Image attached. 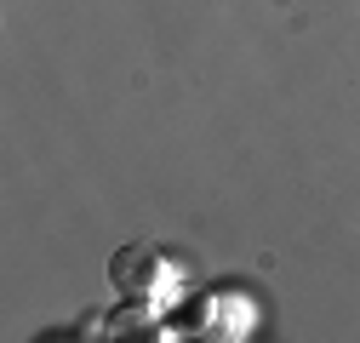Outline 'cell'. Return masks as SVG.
<instances>
[{"label":"cell","instance_id":"7a4b0ae2","mask_svg":"<svg viewBox=\"0 0 360 343\" xmlns=\"http://www.w3.org/2000/svg\"><path fill=\"white\" fill-rule=\"evenodd\" d=\"M195 326H200L206 337H246V326H252V304H246V297H229V292L200 297Z\"/></svg>","mask_w":360,"mask_h":343},{"label":"cell","instance_id":"6da1fadb","mask_svg":"<svg viewBox=\"0 0 360 343\" xmlns=\"http://www.w3.org/2000/svg\"><path fill=\"white\" fill-rule=\"evenodd\" d=\"M109 280L120 286V297H143V304H172L177 286H184V275H177V264L155 246V240H131L109 257Z\"/></svg>","mask_w":360,"mask_h":343}]
</instances>
